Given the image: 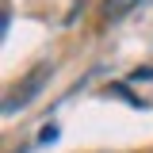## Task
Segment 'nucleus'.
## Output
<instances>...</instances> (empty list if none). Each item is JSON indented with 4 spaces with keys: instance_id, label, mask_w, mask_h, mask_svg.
Segmentation results:
<instances>
[{
    "instance_id": "f257e3e1",
    "label": "nucleus",
    "mask_w": 153,
    "mask_h": 153,
    "mask_svg": "<svg viewBox=\"0 0 153 153\" xmlns=\"http://www.w3.org/2000/svg\"><path fill=\"white\" fill-rule=\"evenodd\" d=\"M46 76H50V65H35L27 76H19V84L4 96V111H8V115H12V111H23V107L38 96V88L46 84Z\"/></svg>"
},
{
    "instance_id": "f03ea898",
    "label": "nucleus",
    "mask_w": 153,
    "mask_h": 153,
    "mask_svg": "<svg viewBox=\"0 0 153 153\" xmlns=\"http://www.w3.org/2000/svg\"><path fill=\"white\" fill-rule=\"evenodd\" d=\"M138 4H142V0H103L100 12H103V19H123V16H130Z\"/></svg>"
},
{
    "instance_id": "7ed1b4c3",
    "label": "nucleus",
    "mask_w": 153,
    "mask_h": 153,
    "mask_svg": "<svg viewBox=\"0 0 153 153\" xmlns=\"http://www.w3.org/2000/svg\"><path fill=\"white\" fill-rule=\"evenodd\" d=\"M130 80H153V69H134Z\"/></svg>"
},
{
    "instance_id": "20e7f679",
    "label": "nucleus",
    "mask_w": 153,
    "mask_h": 153,
    "mask_svg": "<svg viewBox=\"0 0 153 153\" xmlns=\"http://www.w3.org/2000/svg\"><path fill=\"white\" fill-rule=\"evenodd\" d=\"M57 138V126H42V142H54Z\"/></svg>"
}]
</instances>
